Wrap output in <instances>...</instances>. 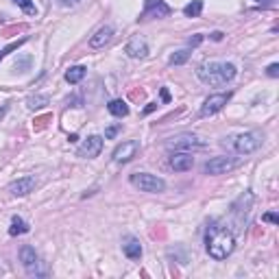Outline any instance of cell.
Returning a JSON list of instances; mask_svg holds the SVG:
<instances>
[{
  "instance_id": "cell-1",
  "label": "cell",
  "mask_w": 279,
  "mask_h": 279,
  "mask_svg": "<svg viewBox=\"0 0 279 279\" xmlns=\"http://www.w3.org/2000/svg\"><path fill=\"white\" fill-rule=\"evenodd\" d=\"M233 247H236V238L229 227L223 223H212L205 231V249H207L210 258L214 260H225L227 255H231Z\"/></svg>"
},
{
  "instance_id": "cell-2",
  "label": "cell",
  "mask_w": 279,
  "mask_h": 279,
  "mask_svg": "<svg viewBox=\"0 0 279 279\" xmlns=\"http://www.w3.org/2000/svg\"><path fill=\"white\" fill-rule=\"evenodd\" d=\"M196 75L203 83H207L212 87H220V85H227L229 81H233L236 77V65L233 63H220V61H210V63H203Z\"/></svg>"
},
{
  "instance_id": "cell-3",
  "label": "cell",
  "mask_w": 279,
  "mask_h": 279,
  "mask_svg": "<svg viewBox=\"0 0 279 279\" xmlns=\"http://www.w3.org/2000/svg\"><path fill=\"white\" fill-rule=\"evenodd\" d=\"M131 183H133L135 188L142 190V192H164V188H166L164 179L155 177V175H149V172L131 175Z\"/></svg>"
},
{
  "instance_id": "cell-4",
  "label": "cell",
  "mask_w": 279,
  "mask_h": 279,
  "mask_svg": "<svg viewBox=\"0 0 279 279\" xmlns=\"http://www.w3.org/2000/svg\"><path fill=\"white\" fill-rule=\"evenodd\" d=\"M262 133L260 131H249V133H242L236 137V151L238 153H253L262 146Z\"/></svg>"
},
{
  "instance_id": "cell-5",
  "label": "cell",
  "mask_w": 279,
  "mask_h": 279,
  "mask_svg": "<svg viewBox=\"0 0 279 279\" xmlns=\"http://www.w3.org/2000/svg\"><path fill=\"white\" fill-rule=\"evenodd\" d=\"M140 151V142L137 140H129V142H122L114 149V161L116 164H127V161H131Z\"/></svg>"
},
{
  "instance_id": "cell-6",
  "label": "cell",
  "mask_w": 279,
  "mask_h": 279,
  "mask_svg": "<svg viewBox=\"0 0 279 279\" xmlns=\"http://www.w3.org/2000/svg\"><path fill=\"white\" fill-rule=\"evenodd\" d=\"M229 98H231L229 92H227V94H212V96H207L205 102H203L201 116H214L216 112H220V109L229 102Z\"/></svg>"
},
{
  "instance_id": "cell-7",
  "label": "cell",
  "mask_w": 279,
  "mask_h": 279,
  "mask_svg": "<svg viewBox=\"0 0 279 279\" xmlns=\"http://www.w3.org/2000/svg\"><path fill=\"white\" fill-rule=\"evenodd\" d=\"M100 151H102V137H100V135H90L83 144L79 146L77 155H79V157H87V159H92V157H96Z\"/></svg>"
},
{
  "instance_id": "cell-8",
  "label": "cell",
  "mask_w": 279,
  "mask_h": 279,
  "mask_svg": "<svg viewBox=\"0 0 279 279\" xmlns=\"http://www.w3.org/2000/svg\"><path fill=\"white\" fill-rule=\"evenodd\" d=\"M168 149H175V151H181V149H201V146H205L203 140H199L196 135H177V137H172L170 142L166 144Z\"/></svg>"
},
{
  "instance_id": "cell-9",
  "label": "cell",
  "mask_w": 279,
  "mask_h": 279,
  "mask_svg": "<svg viewBox=\"0 0 279 279\" xmlns=\"http://www.w3.org/2000/svg\"><path fill=\"white\" fill-rule=\"evenodd\" d=\"M192 164H194V157H192V153H188V151H175L170 155V168L177 172L190 170Z\"/></svg>"
},
{
  "instance_id": "cell-10",
  "label": "cell",
  "mask_w": 279,
  "mask_h": 279,
  "mask_svg": "<svg viewBox=\"0 0 279 279\" xmlns=\"http://www.w3.org/2000/svg\"><path fill=\"white\" fill-rule=\"evenodd\" d=\"M233 166H236V161L231 157H214L205 164V172L207 175H225V172H229Z\"/></svg>"
},
{
  "instance_id": "cell-11",
  "label": "cell",
  "mask_w": 279,
  "mask_h": 279,
  "mask_svg": "<svg viewBox=\"0 0 279 279\" xmlns=\"http://www.w3.org/2000/svg\"><path fill=\"white\" fill-rule=\"evenodd\" d=\"M166 16H170V7L164 0H146L144 18H166Z\"/></svg>"
},
{
  "instance_id": "cell-12",
  "label": "cell",
  "mask_w": 279,
  "mask_h": 279,
  "mask_svg": "<svg viewBox=\"0 0 279 279\" xmlns=\"http://www.w3.org/2000/svg\"><path fill=\"white\" fill-rule=\"evenodd\" d=\"M124 53L129 57H133V59H144V57L149 55V46H146V42L142 38H131L127 48H124Z\"/></svg>"
},
{
  "instance_id": "cell-13",
  "label": "cell",
  "mask_w": 279,
  "mask_h": 279,
  "mask_svg": "<svg viewBox=\"0 0 279 279\" xmlns=\"http://www.w3.org/2000/svg\"><path fill=\"white\" fill-rule=\"evenodd\" d=\"M33 188H35V177H22L9 186L11 194H16V196H26L28 192H33Z\"/></svg>"
},
{
  "instance_id": "cell-14",
  "label": "cell",
  "mask_w": 279,
  "mask_h": 279,
  "mask_svg": "<svg viewBox=\"0 0 279 279\" xmlns=\"http://www.w3.org/2000/svg\"><path fill=\"white\" fill-rule=\"evenodd\" d=\"M20 260L22 264H24V268L28 270V273H38V253H35L33 247H22L20 251Z\"/></svg>"
},
{
  "instance_id": "cell-15",
  "label": "cell",
  "mask_w": 279,
  "mask_h": 279,
  "mask_svg": "<svg viewBox=\"0 0 279 279\" xmlns=\"http://www.w3.org/2000/svg\"><path fill=\"white\" fill-rule=\"evenodd\" d=\"M112 38H114V28L112 26H102V28L96 31V35L90 40V46L92 48H102L105 44L112 42Z\"/></svg>"
},
{
  "instance_id": "cell-16",
  "label": "cell",
  "mask_w": 279,
  "mask_h": 279,
  "mask_svg": "<svg viewBox=\"0 0 279 279\" xmlns=\"http://www.w3.org/2000/svg\"><path fill=\"white\" fill-rule=\"evenodd\" d=\"M122 251H124V255L127 258H131V260H140L142 258V245H140L137 240H133V238H129L127 242L122 245Z\"/></svg>"
},
{
  "instance_id": "cell-17",
  "label": "cell",
  "mask_w": 279,
  "mask_h": 279,
  "mask_svg": "<svg viewBox=\"0 0 279 279\" xmlns=\"http://www.w3.org/2000/svg\"><path fill=\"white\" fill-rule=\"evenodd\" d=\"M107 109H109V114L118 116V118H124V116L129 114V107H127V102L124 100H112L107 105Z\"/></svg>"
},
{
  "instance_id": "cell-18",
  "label": "cell",
  "mask_w": 279,
  "mask_h": 279,
  "mask_svg": "<svg viewBox=\"0 0 279 279\" xmlns=\"http://www.w3.org/2000/svg\"><path fill=\"white\" fill-rule=\"evenodd\" d=\"M26 231H28V225H26L22 218L13 216L11 227H9V233H11V236H22V233H26Z\"/></svg>"
},
{
  "instance_id": "cell-19",
  "label": "cell",
  "mask_w": 279,
  "mask_h": 279,
  "mask_svg": "<svg viewBox=\"0 0 279 279\" xmlns=\"http://www.w3.org/2000/svg\"><path fill=\"white\" fill-rule=\"evenodd\" d=\"M83 77H85L83 65H75V68H70L68 72H65V81H68V83H79Z\"/></svg>"
},
{
  "instance_id": "cell-20",
  "label": "cell",
  "mask_w": 279,
  "mask_h": 279,
  "mask_svg": "<svg viewBox=\"0 0 279 279\" xmlns=\"http://www.w3.org/2000/svg\"><path fill=\"white\" fill-rule=\"evenodd\" d=\"M201 9H203V3H201V0H192L190 5L183 7V13H186L188 18H199V16H201Z\"/></svg>"
},
{
  "instance_id": "cell-21",
  "label": "cell",
  "mask_w": 279,
  "mask_h": 279,
  "mask_svg": "<svg viewBox=\"0 0 279 279\" xmlns=\"http://www.w3.org/2000/svg\"><path fill=\"white\" fill-rule=\"evenodd\" d=\"M190 55H192L190 50H179V53H175V55L170 57V63H172V65H181V63H186V61L190 59Z\"/></svg>"
},
{
  "instance_id": "cell-22",
  "label": "cell",
  "mask_w": 279,
  "mask_h": 279,
  "mask_svg": "<svg viewBox=\"0 0 279 279\" xmlns=\"http://www.w3.org/2000/svg\"><path fill=\"white\" fill-rule=\"evenodd\" d=\"M44 105H48V96H33V98H28V109H40Z\"/></svg>"
},
{
  "instance_id": "cell-23",
  "label": "cell",
  "mask_w": 279,
  "mask_h": 279,
  "mask_svg": "<svg viewBox=\"0 0 279 279\" xmlns=\"http://www.w3.org/2000/svg\"><path fill=\"white\" fill-rule=\"evenodd\" d=\"M13 3H16L18 7H22L28 16H35V13H38V9H35V5L31 3V0H13Z\"/></svg>"
},
{
  "instance_id": "cell-24",
  "label": "cell",
  "mask_w": 279,
  "mask_h": 279,
  "mask_svg": "<svg viewBox=\"0 0 279 279\" xmlns=\"http://www.w3.org/2000/svg\"><path fill=\"white\" fill-rule=\"evenodd\" d=\"M118 131H120V127H118V124H116V127H109V129L105 131V137H107V140H112L116 133H118Z\"/></svg>"
},
{
  "instance_id": "cell-25",
  "label": "cell",
  "mask_w": 279,
  "mask_h": 279,
  "mask_svg": "<svg viewBox=\"0 0 279 279\" xmlns=\"http://www.w3.org/2000/svg\"><path fill=\"white\" fill-rule=\"evenodd\" d=\"M268 77H279V65L277 63H273V65H268Z\"/></svg>"
},
{
  "instance_id": "cell-26",
  "label": "cell",
  "mask_w": 279,
  "mask_h": 279,
  "mask_svg": "<svg viewBox=\"0 0 279 279\" xmlns=\"http://www.w3.org/2000/svg\"><path fill=\"white\" fill-rule=\"evenodd\" d=\"M203 42V35H194V38H190V46H199Z\"/></svg>"
},
{
  "instance_id": "cell-27",
  "label": "cell",
  "mask_w": 279,
  "mask_h": 279,
  "mask_svg": "<svg viewBox=\"0 0 279 279\" xmlns=\"http://www.w3.org/2000/svg\"><path fill=\"white\" fill-rule=\"evenodd\" d=\"M264 220H268V223H277V214L268 212V214H264Z\"/></svg>"
},
{
  "instance_id": "cell-28",
  "label": "cell",
  "mask_w": 279,
  "mask_h": 279,
  "mask_svg": "<svg viewBox=\"0 0 279 279\" xmlns=\"http://www.w3.org/2000/svg\"><path fill=\"white\" fill-rule=\"evenodd\" d=\"M212 40H214V42H220V40H223V33H220V31H214V33H212Z\"/></svg>"
},
{
  "instance_id": "cell-29",
  "label": "cell",
  "mask_w": 279,
  "mask_h": 279,
  "mask_svg": "<svg viewBox=\"0 0 279 279\" xmlns=\"http://www.w3.org/2000/svg\"><path fill=\"white\" fill-rule=\"evenodd\" d=\"M161 98H164L166 102L170 100V94H168V90H166V87H161Z\"/></svg>"
},
{
  "instance_id": "cell-30",
  "label": "cell",
  "mask_w": 279,
  "mask_h": 279,
  "mask_svg": "<svg viewBox=\"0 0 279 279\" xmlns=\"http://www.w3.org/2000/svg\"><path fill=\"white\" fill-rule=\"evenodd\" d=\"M155 107H157V105H155V102H151V105H149V107H146V109H144V114H151V112H153V109H155Z\"/></svg>"
},
{
  "instance_id": "cell-31",
  "label": "cell",
  "mask_w": 279,
  "mask_h": 279,
  "mask_svg": "<svg viewBox=\"0 0 279 279\" xmlns=\"http://www.w3.org/2000/svg\"><path fill=\"white\" fill-rule=\"evenodd\" d=\"M63 5H77V0H61Z\"/></svg>"
},
{
  "instance_id": "cell-32",
  "label": "cell",
  "mask_w": 279,
  "mask_h": 279,
  "mask_svg": "<svg viewBox=\"0 0 279 279\" xmlns=\"http://www.w3.org/2000/svg\"><path fill=\"white\" fill-rule=\"evenodd\" d=\"M258 3H260V5H262V3H270V0H258Z\"/></svg>"
}]
</instances>
